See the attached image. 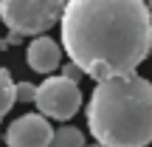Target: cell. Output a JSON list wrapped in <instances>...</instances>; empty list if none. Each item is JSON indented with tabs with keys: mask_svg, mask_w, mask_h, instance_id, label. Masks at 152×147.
Returning <instances> with one entry per match:
<instances>
[{
	"mask_svg": "<svg viewBox=\"0 0 152 147\" xmlns=\"http://www.w3.org/2000/svg\"><path fill=\"white\" fill-rule=\"evenodd\" d=\"M62 48L96 82L135 74L152 54V14L147 0H65Z\"/></svg>",
	"mask_w": 152,
	"mask_h": 147,
	"instance_id": "6da1fadb",
	"label": "cell"
},
{
	"mask_svg": "<svg viewBox=\"0 0 152 147\" xmlns=\"http://www.w3.org/2000/svg\"><path fill=\"white\" fill-rule=\"evenodd\" d=\"M87 130L102 147H147L152 142V82L138 74L96 82L87 102Z\"/></svg>",
	"mask_w": 152,
	"mask_h": 147,
	"instance_id": "7a4b0ae2",
	"label": "cell"
},
{
	"mask_svg": "<svg viewBox=\"0 0 152 147\" xmlns=\"http://www.w3.org/2000/svg\"><path fill=\"white\" fill-rule=\"evenodd\" d=\"M65 0H0V20L20 37H42L62 17Z\"/></svg>",
	"mask_w": 152,
	"mask_h": 147,
	"instance_id": "3957f363",
	"label": "cell"
},
{
	"mask_svg": "<svg viewBox=\"0 0 152 147\" xmlns=\"http://www.w3.org/2000/svg\"><path fill=\"white\" fill-rule=\"evenodd\" d=\"M34 105L39 108V113L45 116V119H73L76 110L82 108V91L79 85L71 79H65V76H48V79H42V85H37V99H34Z\"/></svg>",
	"mask_w": 152,
	"mask_h": 147,
	"instance_id": "277c9868",
	"label": "cell"
},
{
	"mask_svg": "<svg viewBox=\"0 0 152 147\" xmlns=\"http://www.w3.org/2000/svg\"><path fill=\"white\" fill-rule=\"evenodd\" d=\"M54 127L42 113H26L14 119L6 130V144L9 147H48Z\"/></svg>",
	"mask_w": 152,
	"mask_h": 147,
	"instance_id": "5b68a950",
	"label": "cell"
},
{
	"mask_svg": "<svg viewBox=\"0 0 152 147\" xmlns=\"http://www.w3.org/2000/svg\"><path fill=\"white\" fill-rule=\"evenodd\" d=\"M26 60L37 74H51V71H56L59 62H62V48H59L56 40H51V37L42 34V37L31 40V45H28V51H26Z\"/></svg>",
	"mask_w": 152,
	"mask_h": 147,
	"instance_id": "8992f818",
	"label": "cell"
},
{
	"mask_svg": "<svg viewBox=\"0 0 152 147\" xmlns=\"http://www.w3.org/2000/svg\"><path fill=\"white\" fill-rule=\"evenodd\" d=\"M48 147H85V136H82L79 127L62 125V127H56V130H54Z\"/></svg>",
	"mask_w": 152,
	"mask_h": 147,
	"instance_id": "52a82bcc",
	"label": "cell"
},
{
	"mask_svg": "<svg viewBox=\"0 0 152 147\" xmlns=\"http://www.w3.org/2000/svg\"><path fill=\"white\" fill-rule=\"evenodd\" d=\"M17 96H14V79L6 68H0V122L9 116V110L14 108Z\"/></svg>",
	"mask_w": 152,
	"mask_h": 147,
	"instance_id": "ba28073f",
	"label": "cell"
},
{
	"mask_svg": "<svg viewBox=\"0 0 152 147\" xmlns=\"http://www.w3.org/2000/svg\"><path fill=\"white\" fill-rule=\"evenodd\" d=\"M14 96L20 99V102H34V99H37V85L20 82V85H14Z\"/></svg>",
	"mask_w": 152,
	"mask_h": 147,
	"instance_id": "9c48e42d",
	"label": "cell"
},
{
	"mask_svg": "<svg viewBox=\"0 0 152 147\" xmlns=\"http://www.w3.org/2000/svg\"><path fill=\"white\" fill-rule=\"evenodd\" d=\"M62 76L79 85V79H82V71H79V68H76V65H73V62H68V65H65V71H62Z\"/></svg>",
	"mask_w": 152,
	"mask_h": 147,
	"instance_id": "30bf717a",
	"label": "cell"
},
{
	"mask_svg": "<svg viewBox=\"0 0 152 147\" xmlns=\"http://www.w3.org/2000/svg\"><path fill=\"white\" fill-rule=\"evenodd\" d=\"M147 9H149V14H152V0H147Z\"/></svg>",
	"mask_w": 152,
	"mask_h": 147,
	"instance_id": "8fae6325",
	"label": "cell"
},
{
	"mask_svg": "<svg viewBox=\"0 0 152 147\" xmlns=\"http://www.w3.org/2000/svg\"><path fill=\"white\" fill-rule=\"evenodd\" d=\"M90 147H102V144H90Z\"/></svg>",
	"mask_w": 152,
	"mask_h": 147,
	"instance_id": "7c38bea8",
	"label": "cell"
}]
</instances>
